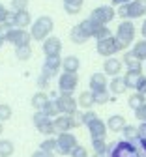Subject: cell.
Segmentation results:
<instances>
[{
	"label": "cell",
	"instance_id": "1",
	"mask_svg": "<svg viewBox=\"0 0 146 157\" xmlns=\"http://www.w3.org/2000/svg\"><path fill=\"white\" fill-rule=\"evenodd\" d=\"M135 39V25L126 19V21H120L118 28H116V41H118V51H126Z\"/></svg>",
	"mask_w": 146,
	"mask_h": 157
},
{
	"label": "cell",
	"instance_id": "2",
	"mask_svg": "<svg viewBox=\"0 0 146 157\" xmlns=\"http://www.w3.org/2000/svg\"><path fill=\"white\" fill-rule=\"evenodd\" d=\"M54 28V23L49 15H43L34 21L32 28H30V34H32V39H37V41H45L47 37H51V32Z\"/></svg>",
	"mask_w": 146,
	"mask_h": 157
},
{
	"label": "cell",
	"instance_id": "3",
	"mask_svg": "<svg viewBox=\"0 0 146 157\" xmlns=\"http://www.w3.org/2000/svg\"><path fill=\"white\" fill-rule=\"evenodd\" d=\"M79 26H81V30L85 32L88 37H96L97 41H99V39H105V37H111V30H109L107 26H103V25L92 21L90 17L85 19V21H81Z\"/></svg>",
	"mask_w": 146,
	"mask_h": 157
},
{
	"label": "cell",
	"instance_id": "4",
	"mask_svg": "<svg viewBox=\"0 0 146 157\" xmlns=\"http://www.w3.org/2000/svg\"><path fill=\"white\" fill-rule=\"evenodd\" d=\"M107 153H109V157H139V146H135L128 140H120V142L109 144Z\"/></svg>",
	"mask_w": 146,
	"mask_h": 157
},
{
	"label": "cell",
	"instance_id": "5",
	"mask_svg": "<svg viewBox=\"0 0 146 157\" xmlns=\"http://www.w3.org/2000/svg\"><path fill=\"white\" fill-rule=\"evenodd\" d=\"M56 142H58L56 153H60V155H71V151L79 146L75 135H71V133H60L56 136Z\"/></svg>",
	"mask_w": 146,
	"mask_h": 157
},
{
	"label": "cell",
	"instance_id": "6",
	"mask_svg": "<svg viewBox=\"0 0 146 157\" xmlns=\"http://www.w3.org/2000/svg\"><path fill=\"white\" fill-rule=\"evenodd\" d=\"M54 103H56V109L60 114H73V112H77V107H79V101L71 94H60L54 99Z\"/></svg>",
	"mask_w": 146,
	"mask_h": 157
},
{
	"label": "cell",
	"instance_id": "7",
	"mask_svg": "<svg viewBox=\"0 0 146 157\" xmlns=\"http://www.w3.org/2000/svg\"><path fill=\"white\" fill-rule=\"evenodd\" d=\"M30 39H32V34L26 32L25 28H13L8 34L6 41H10L15 49H19V47H30Z\"/></svg>",
	"mask_w": 146,
	"mask_h": 157
},
{
	"label": "cell",
	"instance_id": "8",
	"mask_svg": "<svg viewBox=\"0 0 146 157\" xmlns=\"http://www.w3.org/2000/svg\"><path fill=\"white\" fill-rule=\"evenodd\" d=\"M114 15H116V11L112 10V6H99L90 13V19L96 21V23H99V25H103V26H107L114 19Z\"/></svg>",
	"mask_w": 146,
	"mask_h": 157
},
{
	"label": "cell",
	"instance_id": "9",
	"mask_svg": "<svg viewBox=\"0 0 146 157\" xmlns=\"http://www.w3.org/2000/svg\"><path fill=\"white\" fill-rule=\"evenodd\" d=\"M79 84V77L77 73H62L58 77V90L60 94H71Z\"/></svg>",
	"mask_w": 146,
	"mask_h": 157
},
{
	"label": "cell",
	"instance_id": "10",
	"mask_svg": "<svg viewBox=\"0 0 146 157\" xmlns=\"http://www.w3.org/2000/svg\"><path fill=\"white\" fill-rule=\"evenodd\" d=\"M96 51L101 54V56H109L112 58V54L118 52V41H116V37H105V39H99L97 45H96Z\"/></svg>",
	"mask_w": 146,
	"mask_h": 157
},
{
	"label": "cell",
	"instance_id": "11",
	"mask_svg": "<svg viewBox=\"0 0 146 157\" xmlns=\"http://www.w3.org/2000/svg\"><path fill=\"white\" fill-rule=\"evenodd\" d=\"M64 60H60V56H45V62H43V73L41 75H45L47 78L54 77L58 71H60V66Z\"/></svg>",
	"mask_w": 146,
	"mask_h": 157
},
{
	"label": "cell",
	"instance_id": "12",
	"mask_svg": "<svg viewBox=\"0 0 146 157\" xmlns=\"http://www.w3.org/2000/svg\"><path fill=\"white\" fill-rule=\"evenodd\" d=\"M88 131H90V139L92 140H97V139H105V135H107V124L103 122V120H99V118H96L94 122H90L88 125Z\"/></svg>",
	"mask_w": 146,
	"mask_h": 157
},
{
	"label": "cell",
	"instance_id": "13",
	"mask_svg": "<svg viewBox=\"0 0 146 157\" xmlns=\"http://www.w3.org/2000/svg\"><path fill=\"white\" fill-rule=\"evenodd\" d=\"M41 49H43V54H45V56H60V51H62V41H60L58 37L51 36V37H47L45 41H43Z\"/></svg>",
	"mask_w": 146,
	"mask_h": 157
},
{
	"label": "cell",
	"instance_id": "14",
	"mask_svg": "<svg viewBox=\"0 0 146 157\" xmlns=\"http://www.w3.org/2000/svg\"><path fill=\"white\" fill-rule=\"evenodd\" d=\"M109 90L107 75L105 73H94L90 77V92H105Z\"/></svg>",
	"mask_w": 146,
	"mask_h": 157
},
{
	"label": "cell",
	"instance_id": "15",
	"mask_svg": "<svg viewBox=\"0 0 146 157\" xmlns=\"http://www.w3.org/2000/svg\"><path fill=\"white\" fill-rule=\"evenodd\" d=\"M53 122H54V129H56V135H60V133H69V129L73 127V124H71V116H69V114H62V116H56Z\"/></svg>",
	"mask_w": 146,
	"mask_h": 157
},
{
	"label": "cell",
	"instance_id": "16",
	"mask_svg": "<svg viewBox=\"0 0 146 157\" xmlns=\"http://www.w3.org/2000/svg\"><path fill=\"white\" fill-rule=\"evenodd\" d=\"M124 62H120L118 58H107L105 62H103V71H105V75H111V77H118L120 69H122Z\"/></svg>",
	"mask_w": 146,
	"mask_h": 157
},
{
	"label": "cell",
	"instance_id": "17",
	"mask_svg": "<svg viewBox=\"0 0 146 157\" xmlns=\"http://www.w3.org/2000/svg\"><path fill=\"white\" fill-rule=\"evenodd\" d=\"M124 66L128 67V71H135V73H142V62L139 58H135V54L129 51L124 54Z\"/></svg>",
	"mask_w": 146,
	"mask_h": 157
},
{
	"label": "cell",
	"instance_id": "18",
	"mask_svg": "<svg viewBox=\"0 0 146 157\" xmlns=\"http://www.w3.org/2000/svg\"><path fill=\"white\" fill-rule=\"evenodd\" d=\"M146 13V0H133L129 2V19H139Z\"/></svg>",
	"mask_w": 146,
	"mask_h": 157
},
{
	"label": "cell",
	"instance_id": "19",
	"mask_svg": "<svg viewBox=\"0 0 146 157\" xmlns=\"http://www.w3.org/2000/svg\"><path fill=\"white\" fill-rule=\"evenodd\" d=\"M128 124H126V118H124L122 114H112L109 120H107V127H109V131H124V127H126Z\"/></svg>",
	"mask_w": 146,
	"mask_h": 157
},
{
	"label": "cell",
	"instance_id": "20",
	"mask_svg": "<svg viewBox=\"0 0 146 157\" xmlns=\"http://www.w3.org/2000/svg\"><path fill=\"white\" fill-rule=\"evenodd\" d=\"M11 21H13V26H17V28L30 26V13L26 10L25 11H15L11 15Z\"/></svg>",
	"mask_w": 146,
	"mask_h": 157
},
{
	"label": "cell",
	"instance_id": "21",
	"mask_svg": "<svg viewBox=\"0 0 146 157\" xmlns=\"http://www.w3.org/2000/svg\"><path fill=\"white\" fill-rule=\"evenodd\" d=\"M32 107L36 109V110H43L49 103H51V99H49V95L45 94V92H36L34 95H32Z\"/></svg>",
	"mask_w": 146,
	"mask_h": 157
},
{
	"label": "cell",
	"instance_id": "22",
	"mask_svg": "<svg viewBox=\"0 0 146 157\" xmlns=\"http://www.w3.org/2000/svg\"><path fill=\"white\" fill-rule=\"evenodd\" d=\"M109 90H111V94H114V95L126 94L128 86H126V81H124V77H112V81L109 82Z\"/></svg>",
	"mask_w": 146,
	"mask_h": 157
},
{
	"label": "cell",
	"instance_id": "23",
	"mask_svg": "<svg viewBox=\"0 0 146 157\" xmlns=\"http://www.w3.org/2000/svg\"><path fill=\"white\" fill-rule=\"evenodd\" d=\"M62 67H64V73H77L81 67V60L77 56H66L64 62H62Z\"/></svg>",
	"mask_w": 146,
	"mask_h": 157
},
{
	"label": "cell",
	"instance_id": "24",
	"mask_svg": "<svg viewBox=\"0 0 146 157\" xmlns=\"http://www.w3.org/2000/svg\"><path fill=\"white\" fill-rule=\"evenodd\" d=\"M122 135H124V140H128V142H131V144L139 146V127H135V125H129V124H128L126 127H124Z\"/></svg>",
	"mask_w": 146,
	"mask_h": 157
},
{
	"label": "cell",
	"instance_id": "25",
	"mask_svg": "<svg viewBox=\"0 0 146 157\" xmlns=\"http://www.w3.org/2000/svg\"><path fill=\"white\" fill-rule=\"evenodd\" d=\"M77 101H79V107H82L85 110H92V105H96L92 92H81L79 97H77Z\"/></svg>",
	"mask_w": 146,
	"mask_h": 157
},
{
	"label": "cell",
	"instance_id": "26",
	"mask_svg": "<svg viewBox=\"0 0 146 157\" xmlns=\"http://www.w3.org/2000/svg\"><path fill=\"white\" fill-rule=\"evenodd\" d=\"M69 36H71V41H73V43H77V45H82V43H86V41H88V36L81 30V26H79V25L71 28Z\"/></svg>",
	"mask_w": 146,
	"mask_h": 157
},
{
	"label": "cell",
	"instance_id": "27",
	"mask_svg": "<svg viewBox=\"0 0 146 157\" xmlns=\"http://www.w3.org/2000/svg\"><path fill=\"white\" fill-rule=\"evenodd\" d=\"M82 2H85V0H64V10H66L69 15H75V13L81 11Z\"/></svg>",
	"mask_w": 146,
	"mask_h": 157
},
{
	"label": "cell",
	"instance_id": "28",
	"mask_svg": "<svg viewBox=\"0 0 146 157\" xmlns=\"http://www.w3.org/2000/svg\"><path fill=\"white\" fill-rule=\"evenodd\" d=\"M146 103V97L144 95H140V94H133V95H129V99H128V105H129V109H133V110H139L142 105Z\"/></svg>",
	"mask_w": 146,
	"mask_h": 157
},
{
	"label": "cell",
	"instance_id": "29",
	"mask_svg": "<svg viewBox=\"0 0 146 157\" xmlns=\"http://www.w3.org/2000/svg\"><path fill=\"white\" fill-rule=\"evenodd\" d=\"M13 151H15V146L11 140H8V139L0 140V157H11Z\"/></svg>",
	"mask_w": 146,
	"mask_h": 157
},
{
	"label": "cell",
	"instance_id": "30",
	"mask_svg": "<svg viewBox=\"0 0 146 157\" xmlns=\"http://www.w3.org/2000/svg\"><path fill=\"white\" fill-rule=\"evenodd\" d=\"M124 81H126V86H128V90L129 88H137V84H139V81H140V73H135V71H128L126 75H124Z\"/></svg>",
	"mask_w": 146,
	"mask_h": 157
},
{
	"label": "cell",
	"instance_id": "31",
	"mask_svg": "<svg viewBox=\"0 0 146 157\" xmlns=\"http://www.w3.org/2000/svg\"><path fill=\"white\" fill-rule=\"evenodd\" d=\"M131 52L135 54V58H139L140 62L146 60V39H142V41H137Z\"/></svg>",
	"mask_w": 146,
	"mask_h": 157
},
{
	"label": "cell",
	"instance_id": "32",
	"mask_svg": "<svg viewBox=\"0 0 146 157\" xmlns=\"http://www.w3.org/2000/svg\"><path fill=\"white\" fill-rule=\"evenodd\" d=\"M92 94H94V101H96L97 105H107V103L111 101L109 90H105V92H92Z\"/></svg>",
	"mask_w": 146,
	"mask_h": 157
},
{
	"label": "cell",
	"instance_id": "33",
	"mask_svg": "<svg viewBox=\"0 0 146 157\" xmlns=\"http://www.w3.org/2000/svg\"><path fill=\"white\" fill-rule=\"evenodd\" d=\"M56 148H58V142H56V139H47V140H43V142L39 144V150L49 151V153H54V151H56Z\"/></svg>",
	"mask_w": 146,
	"mask_h": 157
},
{
	"label": "cell",
	"instance_id": "34",
	"mask_svg": "<svg viewBox=\"0 0 146 157\" xmlns=\"http://www.w3.org/2000/svg\"><path fill=\"white\" fill-rule=\"evenodd\" d=\"M15 56L21 62H25V60H28V58L32 56V49L30 47H19V49H15Z\"/></svg>",
	"mask_w": 146,
	"mask_h": 157
},
{
	"label": "cell",
	"instance_id": "35",
	"mask_svg": "<svg viewBox=\"0 0 146 157\" xmlns=\"http://www.w3.org/2000/svg\"><path fill=\"white\" fill-rule=\"evenodd\" d=\"M37 131H39L41 135H54V133H56V129H54V122L49 120V122H45V124H41V125L37 127Z\"/></svg>",
	"mask_w": 146,
	"mask_h": 157
},
{
	"label": "cell",
	"instance_id": "36",
	"mask_svg": "<svg viewBox=\"0 0 146 157\" xmlns=\"http://www.w3.org/2000/svg\"><path fill=\"white\" fill-rule=\"evenodd\" d=\"M139 148L146 151V122L139 125Z\"/></svg>",
	"mask_w": 146,
	"mask_h": 157
},
{
	"label": "cell",
	"instance_id": "37",
	"mask_svg": "<svg viewBox=\"0 0 146 157\" xmlns=\"http://www.w3.org/2000/svg\"><path fill=\"white\" fill-rule=\"evenodd\" d=\"M32 120H34V125L36 127H39L41 124H45V122H49L51 120V118L43 112V110H36V114H34V118H32Z\"/></svg>",
	"mask_w": 146,
	"mask_h": 157
},
{
	"label": "cell",
	"instance_id": "38",
	"mask_svg": "<svg viewBox=\"0 0 146 157\" xmlns=\"http://www.w3.org/2000/svg\"><path fill=\"white\" fill-rule=\"evenodd\" d=\"M92 146H94V151L96 153H107V150H109V146L105 144V139L92 140Z\"/></svg>",
	"mask_w": 146,
	"mask_h": 157
},
{
	"label": "cell",
	"instance_id": "39",
	"mask_svg": "<svg viewBox=\"0 0 146 157\" xmlns=\"http://www.w3.org/2000/svg\"><path fill=\"white\" fill-rule=\"evenodd\" d=\"M69 116H71V124H73V127L85 125V112L77 110V112H73V114H69Z\"/></svg>",
	"mask_w": 146,
	"mask_h": 157
},
{
	"label": "cell",
	"instance_id": "40",
	"mask_svg": "<svg viewBox=\"0 0 146 157\" xmlns=\"http://www.w3.org/2000/svg\"><path fill=\"white\" fill-rule=\"evenodd\" d=\"M10 118H11V107L0 103V122H6V120H10Z\"/></svg>",
	"mask_w": 146,
	"mask_h": 157
},
{
	"label": "cell",
	"instance_id": "41",
	"mask_svg": "<svg viewBox=\"0 0 146 157\" xmlns=\"http://www.w3.org/2000/svg\"><path fill=\"white\" fill-rule=\"evenodd\" d=\"M11 8L15 11H25L28 8V0H11Z\"/></svg>",
	"mask_w": 146,
	"mask_h": 157
},
{
	"label": "cell",
	"instance_id": "42",
	"mask_svg": "<svg viewBox=\"0 0 146 157\" xmlns=\"http://www.w3.org/2000/svg\"><path fill=\"white\" fill-rule=\"evenodd\" d=\"M43 112H45L49 118H51V116H54V118H56V116H60V112H58V109H56V103H54V101H51V103L43 109Z\"/></svg>",
	"mask_w": 146,
	"mask_h": 157
},
{
	"label": "cell",
	"instance_id": "43",
	"mask_svg": "<svg viewBox=\"0 0 146 157\" xmlns=\"http://www.w3.org/2000/svg\"><path fill=\"white\" fill-rule=\"evenodd\" d=\"M135 92L146 97V75H140V81H139V84H137V88H135Z\"/></svg>",
	"mask_w": 146,
	"mask_h": 157
},
{
	"label": "cell",
	"instance_id": "44",
	"mask_svg": "<svg viewBox=\"0 0 146 157\" xmlns=\"http://www.w3.org/2000/svg\"><path fill=\"white\" fill-rule=\"evenodd\" d=\"M10 17H11V13L8 11V8H6L4 4H0V25H2V23H8Z\"/></svg>",
	"mask_w": 146,
	"mask_h": 157
},
{
	"label": "cell",
	"instance_id": "45",
	"mask_svg": "<svg viewBox=\"0 0 146 157\" xmlns=\"http://www.w3.org/2000/svg\"><path fill=\"white\" fill-rule=\"evenodd\" d=\"M69 157H88V151H86V148L85 146H77L73 151H71V155Z\"/></svg>",
	"mask_w": 146,
	"mask_h": 157
},
{
	"label": "cell",
	"instance_id": "46",
	"mask_svg": "<svg viewBox=\"0 0 146 157\" xmlns=\"http://www.w3.org/2000/svg\"><path fill=\"white\" fill-rule=\"evenodd\" d=\"M96 118H97V114L94 110H85V125H88L90 122H94Z\"/></svg>",
	"mask_w": 146,
	"mask_h": 157
},
{
	"label": "cell",
	"instance_id": "47",
	"mask_svg": "<svg viewBox=\"0 0 146 157\" xmlns=\"http://www.w3.org/2000/svg\"><path fill=\"white\" fill-rule=\"evenodd\" d=\"M118 13H120V17L129 19V2H128V4H122V6L118 8Z\"/></svg>",
	"mask_w": 146,
	"mask_h": 157
},
{
	"label": "cell",
	"instance_id": "48",
	"mask_svg": "<svg viewBox=\"0 0 146 157\" xmlns=\"http://www.w3.org/2000/svg\"><path fill=\"white\" fill-rule=\"evenodd\" d=\"M135 116L139 118L140 122H146V103H144V105H142L139 110H135Z\"/></svg>",
	"mask_w": 146,
	"mask_h": 157
},
{
	"label": "cell",
	"instance_id": "49",
	"mask_svg": "<svg viewBox=\"0 0 146 157\" xmlns=\"http://www.w3.org/2000/svg\"><path fill=\"white\" fill-rule=\"evenodd\" d=\"M32 157H54V153H49V151H43V150H37L32 153Z\"/></svg>",
	"mask_w": 146,
	"mask_h": 157
},
{
	"label": "cell",
	"instance_id": "50",
	"mask_svg": "<svg viewBox=\"0 0 146 157\" xmlns=\"http://www.w3.org/2000/svg\"><path fill=\"white\" fill-rule=\"evenodd\" d=\"M47 84H49V78H47L45 75H41V77L37 78V86H39V88H45Z\"/></svg>",
	"mask_w": 146,
	"mask_h": 157
},
{
	"label": "cell",
	"instance_id": "51",
	"mask_svg": "<svg viewBox=\"0 0 146 157\" xmlns=\"http://www.w3.org/2000/svg\"><path fill=\"white\" fill-rule=\"evenodd\" d=\"M140 34H142V37L146 39V21L142 23V26H140Z\"/></svg>",
	"mask_w": 146,
	"mask_h": 157
},
{
	"label": "cell",
	"instance_id": "52",
	"mask_svg": "<svg viewBox=\"0 0 146 157\" xmlns=\"http://www.w3.org/2000/svg\"><path fill=\"white\" fill-rule=\"evenodd\" d=\"M92 157H109V153H94Z\"/></svg>",
	"mask_w": 146,
	"mask_h": 157
},
{
	"label": "cell",
	"instance_id": "53",
	"mask_svg": "<svg viewBox=\"0 0 146 157\" xmlns=\"http://www.w3.org/2000/svg\"><path fill=\"white\" fill-rule=\"evenodd\" d=\"M139 157H146V151H144V150H140V148H139Z\"/></svg>",
	"mask_w": 146,
	"mask_h": 157
},
{
	"label": "cell",
	"instance_id": "54",
	"mask_svg": "<svg viewBox=\"0 0 146 157\" xmlns=\"http://www.w3.org/2000/svg\"><path fill=\"white\" fill-rule=\"evenodd\" d=\"M4 41H6V39H4L2 36H0V49H2V45H4Z\"/></svg>",
	"mask_w": 146,
	"mask_h": 157
},
{
	"label": "cell",
	"instance_id": "55",
	"mask_svg": "<svg viewBox=\"0 0 146 157\" xmlns=\"http://www.w3.org/2000/svg\"><path fill=\"white\" fill-rule=\"evenodd\" d=\"M0 133H2V122H0Z\"/></svg>",
	"mask_w": 146,
	"mask_h": 157
}]
</instances>
